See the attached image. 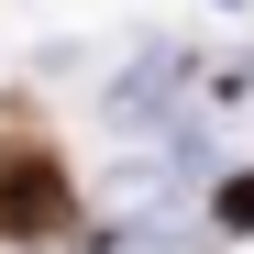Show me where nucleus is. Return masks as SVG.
<instances>
[{"label":"nucleus","instance_id":"obj_1","mask_svg":"<svg viewBox=\"0 0 254 254\" xmlns=\"http://www.w3.org/2000/svg\"><path fill=\"white\" fill-rule=\"evenodd\" d=\"M66 221V177L45 155H0V232L11 243H33V232H56Z\"/></svg>","mask_w":254,"mask_h":254}]
</instances>
